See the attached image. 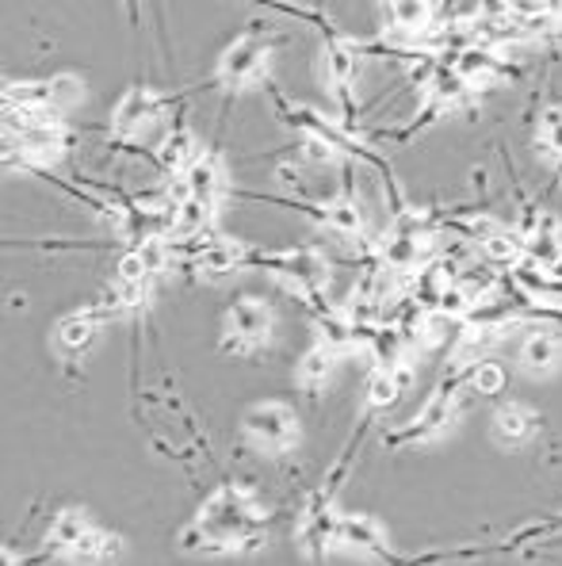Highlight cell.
<instances>
[{
  "instance_id": "19",
  "label": "cell",
  "mask_w": 562,
  "mask_h": 566,
  "mask_svg": "<svg viewBox=\"0 0 562 566\" xmlns=\"http://www.w3.org/2000/svg\"><path fill=\"white\" fill-rule=\"evenodd\" d=\"M467 390H475V395H483V398H494L498 390H506V368H501L498 360L475 364V368L467 371Z\"/></svg>"
},
{
  "instance_id": "11",
  "label": "cell",
  "mask_w": 562,
  "mask_h": 566,
  "mask_svg": "<svg viewBox=\"0 0 562 566\" xmlns=\"http://www.w3.org/2000/svg\"><path fill=\"white\" fill-rule=\"evenodd\" d=\"M490 432H494V440H498L501 448H524L528 440L540 432V413L528 410L524 402H509V406H501V410L494 413Z\"/></svg>"
},
{
  "instance_id": "6",
  "label": "cell",
  "mask_w": 562,
  "mask_h": 566,
  "mask_svg": "<svg viewBox=\"0 0 562 566\" xmlns=\"http://www.w3.org/2000/svg\"><path fill=\"white\" fill-rule=\"evenodd\" d=\"M360 54H363V50L352 43V39H344L341 31H333V28L326 31V43H321V77L329 81L333 96H341L344 107H352L349 104V88H352V81H357V73H360Z\"/></svg>"
},
{
  "instance_id": "17",
  "label": "cell",
  "mask_w": 562,
  "mask_h": 566,
  "mask_svg": "<svg viewBox=\"0 0 562 566\" xmlns=\"http://www.w3.org/2000/svg\"><path fill=\"white\" fill-rule=\"evenodd\" d=\"M391 15V31L399 35H410V39H421L436 20V4H391L386 8Z\"/></svg>"
},
{
  "instance_id": "1",
  "label": "cell",
  "mask_w": 562,
  "mask_h": 566,
  "mask_svg": "<svg viewBox=\"0 0 562 566\" xmlns=\"http://www.w3.org/2000/svg\"><path fill=\"white\" fill-rule=\"evenodd\" d=\"M250 264H261L272 276L284 283L291 295H299L303 303L321 295V287L329 283V261L310 245L299 249H279V253H250Z\"/></svg>"
},
{
  "instance_id": "15",
  "label": "cell",
  "mask_w": 562,
  "mask_h": 566,
  "mask_svg": "<svg viewBox=\"0 0 562 566\" xmlns=\"http://www.w3.org/2000/svg\"><path fill=\"white\" fill-rule=\"evenodd\" d=\"M119 555H123V539L115 536V532L93 528L70 555H65V559H70L73 566H112Z\"/></svg>"
},
{
  "instance_id": "22",
  "label": "cell",
  "mask_w": 562,
  "mask_h": 566,
  "mask_svg": "<svg viewBox=\"0 0 562 566\" xmlns=\"http://www.w3.org/2000/svg\"><path fill=\"white\" fill-rule=\"evenodd\" d=\"M157 276L150 272V264L142 261V253L138 249H127V253L119 256V264H115V283H153Z\"/></svg>"
},
{
  "instance_id": "12",
  "label": "cell",
  "mask_w": 562,
  "mask_h": 566,
  "mask_svg": "<svg viewBox=\"0 0 562 566\" xmlns=\"http://www.w3.org/2000/svg\"><path fill=\"white\" fill-rule=\"evenodd\" d=\"M517 360H520V368L528 371V376H551V371L559 368V360H562V337L559 333H551V329H532L524 340H520V348H517Z\"/></svg>"
},
{
  "instance_id": "23",
  "label": "cell",
  "mask_w": 562,
  "mask_h": 566,
  "mask_svg": "<svg viewBox=\"0 0 562 566\" xmlns=\"http://www.w3.org/2000/svg\"><path fill=\"white\" fill-rule=\"evenodd\" d=\"M299 154H303V161L307 165H318V169H326V165H337L341 161V149L337 146H329V142H321V138H303L299 142Z\"/></svg>"
},
{
  "instance_id": "13",
  "label": "cell",
  "mask_w": 562,
  "mask_h": 566,
  "mask_svg": "<svg viewBox=\"0 0 562 566\" xmlns=\"http://www.w3.org/2000/svg\"><path fill=\"white\" fill-rule=\"evenodd\" d=\"M200 157H203V146L188 127L165 130L161 142H157V161H161V169L177 172V177H184V172L192 169Z\"/></svg>"
},
{
  "instance_id": "9",
  "label": "cell",
  "mask_w": 562,
  "mask_h": 566,
  "mask_svg": "<svg viewBox=\"0 0 562 566\" xmlns=\"http://www.w3.org/2000/svg\"><path fill=\"white\" fill-rule=\"evenodd\" d=\"M180 185H184L188 199H200V203H211V207H219L222 196L230 191L226 169H222V161H219L214 149H203V157L184 172V177H180Z\"/></svg>"
},
{
  "instance_id": "14",
  "label": "cell",
  "mask_w": 562,
  "mask_h": 566,
  "mask_svg": "<svg viewBox=\"0 0 562 566\" xmlns=\"http://www.w3.org/2000/svg\"><path fill=\"white\" fill-rule=\"evenodd\" d=\"M93 528H96V524L88 521V513L77 510V505H70V510H62L51 521V532H46V547H51V555H62V559H65V555H70L73 547H77Z\"/></svg>"
},
{
  "instance_id": "4",
  "label": "cell",
  "mask_w": 562,
  "mask_h": 566,
  "mask_svg": "<svg viewBox=\"0 0 562 566\" xmlns=\"http://www.w3.org/2000/svg\"><path fill=\"white\" fill-rule=\"evenodd\" d=\"M242 432L264 452H291L299 444V413L287 402H256L245 410Z\"/></svg>"
},
{
  "instance_id": "16",
  "label": "cell",
  "mask_w": 562,
  "mask_h": 566,
  "mask_svg": "<svg viewBox=\"0 0 562 566\" xmlns=\"http://www.w3.org/2000/svg\"><path fill=\"white\" fill-rule=\"evenodd\" d=\"M333 364H337V353L326 345H310L307 353H303V360L295 364V379H299L303 390H310V395H318L321 387H326V379L333 376Z\"/></svg>"
},
{
  "instance_id": "10",
  "label": "cell",
  "mask_w": 562,
  "mask_h": 566,
  "mask_svg": "<svg viewBox=\"0 0 562 566\" xmlns=\"http://www.w3.org/2000/svg\"><path fill=\"white\" fill-rule=\"evenodd\" d=\"M337 547L357 555H386V532L383 524L368 513H341L337 524Z\"/></svg>"
},
{
  "instance_id": "24",
  "label": "cell",
  "mask_w": 562,
  "mask_h": 566,
  "mask_svg": "<svg viewBox=\"0 0 562 566\" xmlns=\"http://www.w3.org/2000/svg\"><path fill=\"white\" fill-rule=\"evenodd\" d=\"M559 177H562V165H559Z\"/></svg>"
},
{
  "instance_id": "20",
  "label": "cell",
  "mask_w": 562,
  "mask_h": 566,
  "mask_svg": "<svg viewBox=\"0 0 562 566\" xmlns=\"http://www.w3.org/2000/svg\"><path fill=\"white\" fill-rule=\"evenodd\" d=\"M85 81L73 77V73H57V77H51V107H57V112H73V107L85 104Z\"/></svg>"
},
{
  "instance_id": "3",
  "label": "cell",
  "mask_w": 562,
  "mask_h": 566,
  "mask_svg": "<svg viewBox=\"0 0 562 566\" xmlns=\"http://www.w3.org/2000/svg\"><path fill=\"white\" fill-rule=\"evenodd\" d=\"M272 326H276V314H272V306L264 298H234V306L226 311V322H222V353H256V348H264L272 340Z\"/></svg>"
},
{
  "instance_id": "21",
  "label": "cell",
  "mask_w": 562,
  "mask_h": 566,
  "mask_svg": "<svg viewBox=\"0 0 562 566\" xmlns=\"http://www.w3.org/2000/svg\"><path fill=\"white\" fill-rule=\"evenodd\" d=\"M402 395V387L394 382L391 368H375L368 376V410H386V406H394Z\"/></svg>"
},
{
  "instance_id": "5",
  "label": "cell",
  "mask_w": 562,
  "mask_h": 566,
  "mask_svg": "<svg viewBox=\"0 0 562 566\" xmlns=\"http://www.w3.org/2000/svg\"><path fill=\"white\" fill-rule=\"evenodd\" d=\"M165 112H169V99L157 93V88H150V85H130L127 93L119 96L115 112H112V135L119 138V142L142 138L146 130L153 127V123L165 119Z\"/></svg>"
},
{
  "instance_id": "18",
  "label": "cell",
  "mask_w": 562,
  "mask_h": 566,
  "mask_svg": "<svg viewBox=\"0 0 562 566\" xmlns=\"http://www.w3.org/2000/svg\"><path fill=\"white\" fill-rule=\"evenodd\" d=\"M536 146H543L562 165V104H551V107H543V112H540Z\"/></svg>"
},
{
  "instance_id": "2",
  "label": "cell",
  "mask_w": 562,
  "mask_h": 566,
  "mask_svg": "<svg viewBox=\"0 0 562 566\" xmlns=\"http://www.w3.org/2000/svg\"><path fill=\"white\" fill-rule=\"evenodd\" d=\"M272 46H276V39H272V28H264V23L253 20V28L245 31L242 39H234L226 50H222L219 65H214V81L226 88H250L256 81L268 73V57H272Z\"/></svg>"
},
{
  "instance_id": "8",
  "label": "cell",
  "mask_w": 562,
  "mask_h": 566,
  "mask_svg": "<svg viewBox=\"0 0 562 566\" xmlns=\"http://www.w3.org/2000/svg\"><path fill=\"white\" fill-rule=\"evenodd\" d=\"M310 214H314L318 227L329 230V234L349 238V241L363 238V214H360V203H357V191H352V180H344L341 196H333L326 207H314Z\"/></svg>"
},
{
  "instance_id": "7",
  "label": "cell",
  "mask_w": 562,
  "mask_h": 566,
  "mask_svg": "<svg viewBox=\"0 0 562 566\" xmlns=\"http://www.w3.org/2000/svg\"><path fill=\"white\" fill-rule=\"evenodd\" d=\"M100 311L96 306H81V311L65 314L62 322L54 326V345L62 356H70V360H77V356H85L88 348H93V340L100 337Z\"/></svg>"
}]
</instances>
